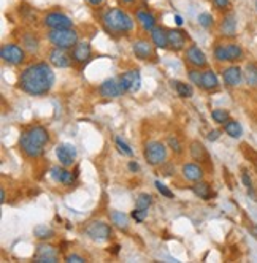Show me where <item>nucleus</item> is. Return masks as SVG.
<instances>
[{
    "instance_id": "1",
    "label": "nucleus",
    "mask_w": 257,
    "mask_h": 263,
    "mask_svg": "<svg viewBox=\"0 0 257 263\" xmlns=\"http://www.w3.org/2000/svg\"><path fill=\"white\" fill-rule=\"evenodd\" d=\"M54 81L56 77L51 65L46 62H36L21 71L17 86L29 96H45L54 86Z\"/></svg>"
},
{
    "instance_id": "2",
    "label": "nucleus",
    "mask_w": 257,
    "mask_h": 263,
    "mask_svg": "<svg viewBox=\"0 0 257 263\" xmlns=\"http://www.w3.org/2000/svg\"><path fill=\"white\" fill-rule=\"evenodd\" d=\"M48 143H49V134L42 125H33L24 130L20 137V147L29 159L40 157Z\"/></svg>"
},
{
    "instance_id": "3",
    "label": "nucleus",
    "mask_w": 257,
    "mask_h": 263,
    "mask_svg": "<svg viewBox=\"0 0 257 263\" xmlns=\"http://www.w3.org/2000/svg\"><path fill=\"white\" fill-rule=\"evenodd\" d=\"M102 24L105 30L112 35H127L135 27V23L131 16L121 8H109L102 14Z\"/></svg>"
},
{
    "instance_id": "4",
    "label": "nucleus",
    "mask_w": 257,
    "mask_h": 263,
    "mask_svg": "<svg viewBox=\"0 0 257 263\" xmlns=\"http://www.w3.org/2000/svg\"><path fill=\"white\" fill-rule=\"evenodd\" d=\"M48 40L54 48L71 49L78 43V32L75 29H49Z\"/></svg>"
},
{
    "instance_id": "5",
    "label": "nucleus",
    "mask_w": 257,
    "mask_h": 263,
    "mask_svg": "<svg viewBox=\"0 0 257 263\" xmlns=\"http://www.w3.org/2000/svg\"><path fill=\"white\" fill-rule=\"evenodd\" d=\"M214 59L217 62H240L245 58V51L236 43H223L214 46Z\"/></svg>"
},
{
    "instance_id": "6",
    "label": "nucleus",
    "mask_w": 257,
    "mask_h": 263,
    "mask_svg": "<svg viewBox=\"0 0 257 263\" xmlns=\"http://www.w3.org/2000/svg\"><path fill=\"white\" fill-rule=\"evenodd\" d=\"M143 157L151 166L162 165L167 160V146L160 141H148L143 149Z\"/></svg>"
},
{
    "instance_id": "7",
    "label": "nucleus",
    "mask_w": 257,
    "mask_h": 263,
    "mask_svg": "<svg viewBox=\"0 0 257 263\" xmlns=\"http://www.w3.org/2000/svg\"><path fill=\"white\" fill-rule=\"evenodd\" d=\"M0 58L5 64L10 65H21L26 61V51L23 46H17L14 43H8L0 48Z\"/></svg>"
},
{
    "instance_id": "8",
    "label": "nucleus",
    "mask_w": 257,
    "mask_h": 263,
    "mask_svg": "<svg viewBox=\"0 0 257 263\" xmlns=\"http://www.w3.org/2000/svg\"><path fill=\"white\" fill-rule=\"evenodd\" d=\"M84 233L93 241H106L112 236V227L102 220H96L87 225L84 229Z\"/></svg>"
},
{
    "instance_id": "9",
    "label": "nucleus",
    "mask_w": 257,
    "mask_h": 263,
    "mask_svg": "<svg viewBox=\"0 0 257 263\" xmlns=\"http://www.w3.org/2000/svg\"><path fill=\"white\" fill-rule=\"evenodd\" d=\"M119 84L124 92H131V93L138 92L141 87V77H140L138 70H128V71L122 73L119 77Z\"/></svg>"
},
{
    "instance_id": "10",
    "label": "nucleus",
    "mask_w": 257,
    "mask_h": 263,
    "mask_svg": "<svg viewBox=\"0 0 257 263\" xmlns=\"http://www.w3.org/2000/svg\"><path fill=\"white\" fill-rule=\"evenodd\" d=\"M43 26L48 29H68L73 26V23L67 14L59 13V11H52L43 17Z\"/></svg>"
},
{
    "instance_id": "11",
    "label": "nucleus",
    "mask_w": 257,
    "mask_h": 263,
    "mask_svg": "<svg viewBox=\"0 0 257 263\" xmlns=\"http://www.w3.org/2000/svg\"><path fill=\"white\" fill-rule=\"evenodd\" d=\"M56 156H58V160L61 162V165L71 166L77 159V147L70 143H62L56 147Z\"/></svg>"
},
{
    "instance_id": "12",
    "label": "nucleus",
    "mask_w": 257,
    "mask_h": 263,
    "mask_svg": "<svg viewBox=\"0 0 257 263\" xmlns=\"http://www.w3.org/2000/svg\"><path fill=\"white\" fill-rule=\"evenodd\" d=\"M48 59H49V64L52 67H56V68H67V67L71 65V61H73L71 55H68L67 51L62 49V48L51 49L49 54H48Z\"/></svg>"
},
{
    "instance_id": "13",
    "label": "nucleus",
    "mask_w": 257,
    "mask_h": 263,
    "mask_svg": "<svg viewBox=\"0 0 257 263\" xmlns=\"http://www.w3.org/2000/svg\"><path fill=\"white\" fill-rule=\"evenodd\" d=\"M186 61H188V64H191L195 68H205L208 65V59H207L205 52L195 45H191L186 49Z\"/></svg>"
},
{
    "instance_id": "14",
    "label": "nucleus",
    "mask_w": 257,
    "mask_h": 263,
    "mask_svg": "<svg viewBox=\"0 0 257 263\" xmlns=\"http://www.w3.org/2000/svg\"><path fill=\"white\" fill-rule=\"evenodd\" d=\"M219 33L226 39H235L236 36V16L232 11H227L219 24Z\"/></svg>"
},
{
    "instance_id": "15",
    "label": "nucleus",
    "mask_w": 257,
    "mask_h": 263,
    "mask_svg": "<svg viewBox=\"0 0 257 263\" xmlns=\"http://www.w3.org/2000/svg\"><path fill=\"white\" fill-rule=\"evenodd\" d=\"M132 52L135 54V58L140 61H150L151 58H154V48L148 40L138 39L134 42L132 45Z\"/></svg>"
},
{
    "instance_id": "16",
    "label": "nucleus",
    "mask_w": 257,
    "mask_h": 263,
    "mask_svg": "<svg viewBox=\"0 0 257 263\" xmlns=\"http://www.w3.org/2000/svg\"><path fill=\"white\" fill-rule=\"evenodd\" d=\"M59 260V252L56 248L49 246V244H40L39 248H36V252H35V261L39 263H56Z\"/></svg>"
},
{
    "instance_id": "17",
    "label": "nucleus",
    "mask_w": 257,
    "mask_h": 263,
    "mask_svg": "<svg viewBox=\"0 0 257 263\" xmlns=\"http://www.w3.org/2000/svg\"><path fill=\"white\" fill-rule=\"evenodd\" d=\"M243 77H245V73L238 65H230L223 70V80H224L226 86H229V87L240 86L243 81Z\"/></svg>"
},
{
    "instance_id": "18",
    "label": "nucleus",
    "mask_w": 257,
    "mask_h": 263,
    "mask_svg": "<svg viewBox=\"0 0 257 263\" xmlns=\"http://www.w3.org/2000/svg\"><path fill=\"white\" fill-rule=\"evenodd\" d=\"M99 92H100V96L105 99H118L119 96L124 93V90L119 84V80H115V78L103 81L99 87Z\"/></svg>"
},
{
    "instance_id": "19",
    "label": "nucleus",
    "mask_w": 257,
    "mask_h": 263,
    "mask_svg": "<svg viewBox=\"0 0 257 263\" xmlns=\"http://www.w3.org/2000/svg\"><path fill=\"white\" fill-rule=\"evenodd\" d=\"M93 55V48L86 42H78L75 46L71 48V59L77 64H84L90 59Z\"/></svg>"
},
{
    "instance_id": "20",
    "label": "nucleus",
    "mask_w": 257,
    "mask_h": 263,
    "mask_svg": "<svg viewBox=\"0 0 257 263\" xmlns=\"http://www.w3.org/2000/svg\"><path fill=\"white\" fill-rule=\"evenodd\" d=\"M169 48L173 51H181L186 48V40L188 35L186 32H182L181 29H169Z\"/></svg>"
},
{
    "instance_id": "21",
    "label": "nucleus",
    "mask_w": 257,
    "mask_h": 263,
    "mask_svg": "<svg viewBox=\"0 0 257 263\" xmlns=\"http://www.w3.org/2000/svg\"><path fill=\"white\" fill-rule=\"evenodd\" d=\"M51 178L52 181H56L59 184H64V185H71L73 181H75V175H73L70 170H67V166H52L51 168Z\"/></svg>"
},
{
    "instance_id": "22",
    "label": "nucleus",
    "mask_w": 257,
    "mask_h": 263,
    "mask_svg": "<svg viewBox=\"0 0 257 263\" xmlns=\"http://www.w3.org/2000/svg\"><path fill=\"white\" fill-rule=\"evenodd\" d=\"M135 17H137L138 24L141 26V29L146 30V32H151L157 26L156 16L151 11H148V10H138L137 14H135Z\"/></svg>"
},
{
    "instance_id": "23",
    "label": "nucleus",
    "mask_w": 257,
    "mask_h": 263,
    "mask_svg": "<svg viewBox=\"0 0 257 263\" xmlns=\"http://www.w3.org/2000/svg\"><path fill=\"white\" fill-rule=\"evenodd\" d=\"M151 42H153V45L156 48H160V49L169 48V33H167V29H163L162 26H156L151 30Z\"/></svg>"
},
{
    "instance_id": "24",
    "label": "nucleus",
    "mask_w": 257,
    "mask_h": 263,
    "mask_svg": "<svg viewBox=\"0 0 257 263\" xmlns=\"http://www.w3.org/2000/svg\"><path fill=\"white\" fill-rule=\"evenodd\" d=\"M189 151H191V157L194 160H197L198 163H207L210 160V156H208V151L207 147L201 144L200 141L194 140L191 144H189Z\"/></svg>"
},
{
    "instance_id": "25",
    "label": "nucleus",
    "mask_w": 257,
    "mask_h": 263,
    "mask_svg": "<svg viewBox=\"0 0 257 263\" xmlns=\"http://www.w3.org/2000/svg\"><path fill=\"white\" fill-rule=\"evenodd\" d=\"M181 172H182V176H185L188 181L197 182V181L204 179V170H201V166L197 165V163H186V165H182Z\"/></svg>"
},
{
    "instance_id": "26",
    "label": "nucleus",
    "mask_w": 257,
    "mask_h": 263,
    "mask_svg": "<svg viewBox=\"0 0 257 263\" xmlns=\"http://www.w3.org/2000/svg\"><path fill=\"white\" fill-rule=\"evenodd\" d=\"M201 89H205L208 92L211 90H216L219 87V80L216 77V73L213 70H205L201 73Z\"/></svg>"
},
{
    "instance_id": "27",
    "label": "nucleus",
    "mask_w": 257,
    "mask_h": 263,
    "mask_svg": "<svg viewBox=\"0 0 257 263\" xmlns=\"http://www.w3.org/2000/svg\"><path fill=\"white\" fill-rule=\"evenodd\" d=\"M224 132H226V134H227L230 138L238 140V138H242V135H243V127H242V124L238 122V121L229 119V121L224 124Z\"/></svg>"
},
{
    "instance_id": "28",
    "label": "nucleus",
    "mask_w": 257,
    "mask_h": 263,
    "mask_svg": "<svg viewBox=\"0 0 257 263\" xmlns=\"http://www.w3.org/2000/svg\"><path fill=\"white\" fill-rule=\"evenodd\" d=\"M192 192L201 200H210L211 198V185L205 181H197L192 185Z\"/></svg>"
},
{
    "instance_id": "29",
    "label": "nucleus",
    "mask_w": 257,
    "mask_h": 263,
    "mask_svg": "<svg viewBox=\"0 0 257 263\" xmlns=\"http://www.w3.org/2000/svg\"><path fill=\"white\" fill-rule=\"evenodd\" d=\"M21 43H23V48L32 54L39 51V46H40V40L35 33H24Z\"/></svg>"
},
{
    "instance_id": "30",
    "label": "nucleus",
    "mask_w": 257,
    "mask_h": 263,
    "mask_svg": "<svg viewBox=\"0 0 257 263\" xmlns=\"http://www.w3.org/2000/svg\"><path fill=\"white\" fill-rule=\"evenodd\" d=\"M109 219H112V222L116 225L118 229H121L124 232L128 229V217L122 211H112L109 213Z\"/></svg>"
},
{
    "instance_id": "31",
    "label": "nucleus",
    "mask_w": 257,
    "mask_h": 263,
    "mask_svg": "<svg viewBox=\"0 0 257 263\" xmlns=\"http://www.w3.org/2000/svg\"><path fill=\"white\" fill-rule=\"evenodd\" d=\"M54 235V230L51 227H48V225H36V227L33 229V236L39 238V239H51Z\"/></svg>"
},
{
    "instance_id": "32",
    "label": "nucleus",
    "mask_w": 257,
    "mask_h": 263,
    "mask_svg": "<svg viewBox=\"0 0 257 263\" xmlns=\"http://www.w3.org/2000/svg\"><path fill=\"white\" fill-rule=\"evenodd\" d=\"M175 84V89L178 92V96L182 97V99H189L194 96V89L191 87V84H186V83H182V81H175L172 83Z\"/></svg>"
},
{
    "instance_id": "33",
    "label": "nucleus",
    "mask_w": 257,
    "mask_h": 263,
    "mask_svg": "<svg viewBox=\"0 0 257 263\" xmlns=\"http://www.w3.org/2000/svg\"><path fill=\"white\" fill-rule=\"evenodd\" d=\"M211 118H213V121L216 124L224 125L230 119V112L227 109H224V108H216V109L211 111Z\"/></svg>"
},
{
    "instance_id": "34",
    "label": "nucleus",
    "mask_w": 257,
    "mask_h": 263,
    "mask_svg": "<svg viewBox=\"0 0 257 263\" xmlns=\"http://www.w3.org/2000/svg\"><path fill=\"white\" fill-rule=\"evenodd\" d=\"M245 80L249 86H255L257 83V64H248L245 68Z\"/></svg>"
},
{
    "instance_id": "35",
    "label": "nucleus",
    "mask_w": 257,
    "mask_h": 263,
    "mask_svg": "<svg viewBox=\"0 0 257 263\" xmlns=\"http://www.w3.org/2000/svg\"><path fill=\"white\" fill-rule=\"evenodd\" d=\"M153 204V197L150 194H140L137 201H135V208L140 210H150V206Z\"/></svg>"
},
{
    "instance_id": "36",
    "label": "nucleus",
    "mask_w": 257,
    "mask_h": 263,
    "mask_svg": "<svg viewBox=\"0 0 257 263\" xmlns=\"http://www.w3.org/2000/svg\"><path fill=\"white\" fill-rule=\"evenodd\" d=\"M115 143H116V147H118V151L122 154V156H127V157H132V154H134V151L131 147H128V144L122 140V138H116L115 140Z\"/></svg>"
},
{
    "instance_id": "37",
    "label": "nucleus",
    "mask_w": 257,
    "mask_h": 263,
    "mask_svg": "<svg viewBox=\"0 0 257 263\" xmlns=\"http://www.w3.org/2000/svg\"><path fill=\"white\" fill-rule=\"evenodd\" d=\"M198 24L201 27H205V29H210L214 24V17L210 13H200L198 14Z\"/></svg>"
},
{
    "instance_id": "38",
    "label": "nucleus",
    "mask_w": 257,
    "mask_h": 263,
    "mask_svg": "<svg viewBox=\"0 0 257 263\" xmlns=\"http://www.w3.org/2000/svg\"><path fill=\"white\" fill-rule=\"evenodd\" d=\"M167 144H169V147L172 149L175 154H181L182 153V144L179 143V140L175 135H169L167 137Z\"/></svg>"
},
{
    "instance_id": "39",
    "label": "nucleus",
    "mask_w": 257,
    "mask_h": 263,
    "mask_svg": "<svg viewBox=\"0 0 257 263\" xmlns=\"http://www.w3.org/2000/svg\"><path fill=\"white\" fill-rule=\"evenodd\" d=\"M154 185H156V189L159 191V194H160V195H163L165 198H173V197H175V195H173V192L169 189V187L165 185V184H162L160 181H156V182H154Z\"/></svg>"
},
{
    "instance_id": "40",
    "label": "nucleus",
    "mask_w": 257,
    "mask_h": 263,
    "mask_svg": "<svg viewBox=\"0 0 257 263\" xmlns=\"http://www.w3.org/2000/svg\"><path fill=\"white\" fill-rule=\"evenodd\" d=\"M242 181H243L245 187L248 189V194H251V195L254 197V200H257V198H255V194H254V187H252V179L249 178V175H248L246 172L242 173Z\"/></svg>"
},
{
    "instance_id": "41",
    "label": "nucleus",
    "mask_w": 257,
    "mask_h": 263,
    "mask_svg": "<svg viewBox=\"0 0 257 263\" xmlns=\"http://www.w3.org/2000/svg\"><path fill=\"white\" fill-rule=\"evenodd\" d=\"M200 68H192V70H189V80L194 83V84H197V86H201V73L204 71H198Z\"/></svg>"
},
{
    "instance_id": "42",
    "label": "nucleus",
    "mask_w": 257,
    "mask_h": 263,
    "mask_svg": "<svg viewBox=\"0 0 257 263\" xmlns=\"http://www.w3.org/2000/svg\"><path fill=\"white\" fill-rule=\"evenodd\" d=\"M216 10L219 11H229L230 10V0H211Z\"/></svg>"
},
{
    "instance_id": "43",
    "label": "nucleus",
    "mask_w": 257,
    "mask_h": 263,
    "mask_svg": "<svg viewBox=\"0 0 257 263\" xmlns=\"http://www.w3.org/2000/svg\"><path fill=\"white\" fill-rule=\"evenodd\" d=\"M132 219L135 220V222H138V223H141L144 219H146V216H148V210H140V208H135L134 211H132Z\"/></svg>"
},
{
    "instance_id": "44",
    "label": "nucleus",
    "mask_w": 257,
    "mask_h": 263,
    "mask_svg": "<svg viewBox=\"0 0 257 263\" xmlns=\"http://www.w3.org/2000/svg\"><path fill=\"white\" fill-rule=\"evenodd\" d=\"M65 261H75V263H83V261H86L81 255H77V254H71V255H67L65 257Z\"/></svg>"
},
{
    "instance_id": "45",
    "label": "nucleus",
    "mask_w": 257,
    "mask_h": 263,
    "mask_svg": "<svg viewBox=\"0 0 257 263\" xmlns=\"http://www.w3.org/2000/svg\"><path fill=\"white\" fill-rule=\"evenodd\" d=\"M219 135H221V130H211L208 134V140L210 141H216L219 138Z\"/></svg>"
},
{
    "instance_id": "46",
    "label": "nucleus",
    "mask_w": 257,
    "mask_h": 263,
    "mask_svg": "<svg viewBox=\"0 0 257 263\" xmlns=\"http://www.w3.org/2000/svg\"><path fill=\"white\" fill-rule=\"evenodd\" d=\"M128 168H131L132 172H138V168H140V166H138L137 162H131V163H128Z\"/></svg>"
},
{
    "instance_id": "47",
    "label": "nucleus",
    "mask_w": 257,
    "mask_h": 263,
    "mask_svg": "<svg viewBox=\"0 0 257 263\" xmlns=\"http://www.w3.org/2000/svg\"><path fill=\"white\" fill-rule=\"evenodd\" d=\"M87 2L93 5V7H99V5H102L103 0H87Z\"/></svg>"
},
{
    "instance_id": "48",
    "label": "nucleus",
    "mask_w": 257,
    "mask_h": 263,
    "mask_svg": "<svg viewBox=\"0 0 257 263\" xmlns=\"http://www.w3.org/2000/svg\"><path fill=\"white\" fill-rule=\"evenodd\" d=\"M5 198H7V195H5V191L2 189L0 191V203H5Z\"/></svg>"
},
{
    "instance_id": "49",
    "label": "nucleus",
    "mask_w": 257,
    "mask_h": 263,
    "mask_svg": "<svg viewBox=\"0 0 257 263\" xmlns=\"http://www.w3.org/2000/svg\"><path fill=\"white\" fill-rule=\"evenodd\" d=\"M175 23H176V26H182V17L181 16H175Z\"/></svg>"
},
{
    "instance_id": "50",
    "label": "nucleus",
    "mask_w": 257,
    "mask_h": 263,
    "mask_svg": "<svg viewBox=\"0 0 257 263\" xmlns=\"http://www.w3.org/2000/svg\"><path fill=\"white\" fill-rule=\"evenodd\" d=\"M251 233H252V235H254V236L257 238V225H255V223H254L252 227H251Z\"/></svg>"
},
{
    "instance_id": "51",
    "label": "nucleus",
    "mask_w": 257,
    "mask_h": 263,
    "mask_svg": "<svg viewBox=\"0 0 257 263\" xmlns=\"http://www.w3.org/2000/svg\"><path fill=\"white\" fill-rule=\"evenodd\" d=\"M122 2H124V4H134L135 0H122Z\"/></svg>"
},
{
    "instance_id": "52",
    "label": "nucleus",
    "mask_w": 257,
    "mask_h": 263,
    "mask_svg": "<svg viewBox=\"0 0 257 263\" xmlns=\"http://www.w3.org/2000/svg\"><path fill=\"white\" fill-rule=\"evenodd\" d=\"M255 8H257V4H255Z\"/></svg>"
},
{
    "instance_id": "53",
    "label": "nucleus",
    "mask_w": 257,
    "mask_h": 263,
    "mask_svg": "<svg viewBox=\"0 0 257 263\" xmlns=\"http://www.w3.org/2000/svg\"><path fill=\"white\" fill-rule=\"evenodd\" d=\"M255 86H257V83H255Z\"/></svg>"
}]
</instances>
